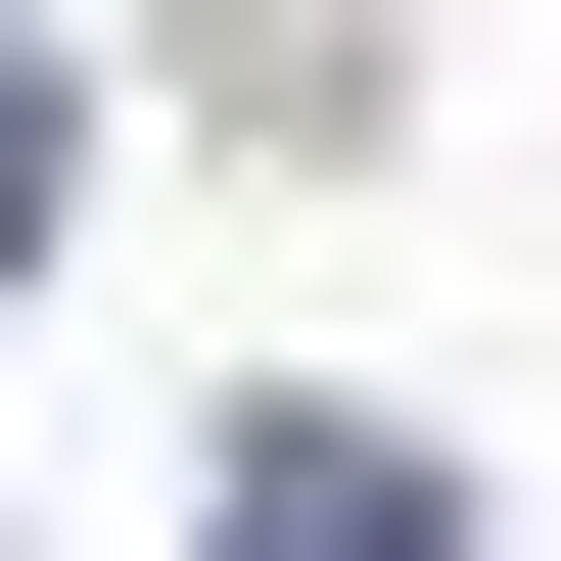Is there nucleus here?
Wrapping results in <instances>:
<instances>
[{
  "label": "nucleus",
  "mask_w": 561,
  "mask_h": 561,
  "mask_svg": "<svg viewBox=\"0 0 561 561\" xmlns=\"http://www.w3.org/2000/svg\"><path fill=\"white\" fill-rule=\"evenodd\" d=\"M187 561H468V468H421V421H234V515Z\"/></svg>",
  "instance_id": "f257e3e1"
},
{
  "label": "nucleus",
  "mask_w": 561,
  "mask_h": 561,
  "mask_svg": "<svg viewBox=\"0 0 561 561\" xmlns=\"http://www.w3.org/2000/svg\"><path fill=\"white\" fill-rule=\"evenodd\" d=\"M47 187H94V94H47V47H0V280H47Z\"/></svg>",
  "instance_id": "f03ea898"
}]
</instances>
